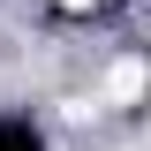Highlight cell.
I'll return each mask as SVG.
<instances>
[{
  "mask_svg": "<svg viewBox=\"0 0 151 151\" xmlns=\"http://www.w3.org/2000/svg\"><path fill=\"white\" fill-rule=\"evenodd\" d=\"M53 8H98V0H53Z\"/></svg>",
  "mask_w": 151,
  "mask_h": 151,
  "instance_id": "obj_2",
  "label": "cell"
},
{
  "mask_svg": "<svg viewBox=\"0 0 151 151\" xmlns=\"http://www.w3.org/2000/svg\"><path fill=\"white\" fill-rule=\"evenodd\" d=\"M106 98H113V106H136V98H144V60H113V68H106Z\"/></svg>",
  "mask_w": 151,
  "mask_h": 151,
  "instance_id": "obj_1",
  "label": "cell"
}]
</instances>
